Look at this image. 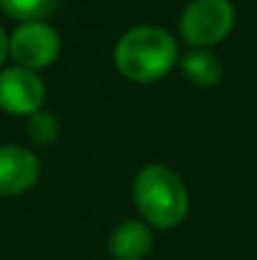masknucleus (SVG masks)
<instances>
[{"label": "nucleus", "mask_w": 257, "mask_h": 260, "mask_svg": "<svg viewBox=\"0 0 257 260\" xmlns=\"http://www.w3.org/2000/svg\"><path fill=\"white\" fill-rule=\"evenodd\" d=\"M8 48H10V41H8V36H5V30H3V25H0V63H3V58H5V53H8Z\"/></svg>", "instance_id": "11"}, {"label": "nucleus", "mask_w": 257, "mask_h": 260, "mask_svg": "<svg viewBox=\"0 0 257 260\" xmlns=\"http://www.w3.org/2000/svg\"><path fill=\"white\" fill-rule=\"evenodd\" d=\"M134 200L146 222L159 230H169L179 225L189 207L181 177L164 165H149L136 174Z\"/></svg>", "instance_id": "2"}, {"label": "nucleus", "mask_w": 257, "mask_h": 260, "mask_svg": "<svg viewBox=\"0 0 257 260\" xmlns=\"http://www.w3.org/2000/svg\"><path fill=\"white\" fill-rule=\"evenodd\" d=\"M152 243H154L152 230L144 222L126 220L111 233L108 248H111V255L116 260H141L149 255Z\"/></svg>", "instance_id": "7"}, {"label": "nucleus", "mask_w": 257, "mask_h": 260, "mask_svg": "<svg viewBox=\"0 0 257 260\" xmlns=\"http://www.w3.org/2000/svg\"><path fill=\"white\" fill-rule=\"evenodd\" d=\"M176 61V43L159 25H139L124 33L114 48L116 69L131 81H154Z\"/></svg>", "instance_id": "1"}, {"label": "nucleus", "mask_w": 257, "mask_h": 260, "mask_svg": "<svg viewBox=\"0 0 257 260\" xmlns=\"http://www.w3.org/2000/svg\"><path fill=\"white\" fill-rule=\"evenodd\" d=\"M25 129H28V137H30L35 144H51V142L58 137V121H56L53 114H46V111L30 114Z\"/></svg>", "instance_id": "10"}, {"label": "nucleus", "mask_w": 257, "mask_h": 260, "mask_svg": "<svg viewBox=\"0 0 257 260\" xmlns=\"http://www.w3.org/2000/svg\"><path fill=\"white\" fill-rule=\"evenodd\" d=\"M61 3L63 0H0V8L8 15L30 23V20H38V18L56 13L61 8Z\"/></svg>", "instance_id": "9"}, {"label": "nucleus", "mask_w": 257, "mask_h": 260, "mask_svg": "<svg viewBox=\"0 0 257 260\" xmlns=\"http://www.w3.org/2000/svg\"><path fill=\"white\" fill-rule=\"evenodd\" d=\"M41 162L38 157L15 144L0 147V194H18L38 179Z\"/></svg>", "instance_id": "6"}, {"label": "nucleus", "mask_w": 257, "mask_h": 260, "mask_svg": "<svg viewBox=\"0 0 257 260\" xmlns=\"http://www.w3.org/2000/svg\"><path fill=\"white\" fill-rule=\"evenodd\" d=\"M46 99L41 76L30 69L13 66L0 71V106L10 114H35Z\"/></svg>", "instance_id": "5"}, {"label": "nucleus", "mask_w": 257, "mask_h": 260, "mask_svg": "<svg viewBox=\"0 0 257 260\" xmlns=\"http://www.w3.org/2000/svg\"><path fill=\"white\" fill-rule=\"evenodd\" d=\"M181 69H184V76L192 84H197V86H212L222 76L219 58H214L207 51H192V53H187L184 61H181Z\"/></svg>", "instance_id": "8"}, {"label": "nucleus", "mask_w": 257, "mask_h": 260, "mask_svg": "<svg viewBox=\"0 0 257 260\" xmlns=\"http://www.w3.org/2000/svg\"><path fill=\"white\" fill-rule=\"evenodd\" d=\"M235 23L230 0H192L181 13V36L192 46H212L222 41Z\"/></svg>", "instance_id": "3"}, {"label": "nucleus", "mask_w": 257, "mask_h": 260, "mask_svg": "<svg viewBox=\"0 0 257 260\" xmlns=\"http://www.w3.org/2000/svg\"><path fill=\"white\" fill-rule=\"evenodd\" d=\"M58 51H61L58 33L51 25L41 23V20L23 23L10 36V53H13V58L23 69H30V71L53 63Z\"/></svg>", "instance_id": "4"}]
</instances>
